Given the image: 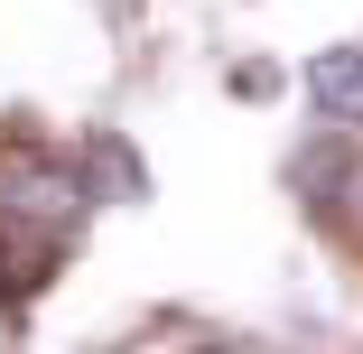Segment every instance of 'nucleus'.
<instances>
[{
    "label": "nucleus",
    "mask_w": 363,
    "mask_h": 354,
    "mask_svg": "<svg viewBox=\"0 0 363 354\" xmlns=\"http://www.w3.org/2000/svg\"><path fill=\"white\" fill-rule=\"evenodd\" d=\"M308 103H317L326 121H363V47L308 56Z\"/></svg>",
    "instance_id": "1"
},
{
    "label": "nucleus",
    "mask_w": 363,
    "mask_h": 354,
    "mask_svg": "<svg viewBox=\"0 0 363 354\" xmlns=\"http://www.w3.org/2000/svg\"><path fill=\"white\" fill-rule=\"evenodd\" d=\"M196 354H224V345H196Z\"/></svg>",
    "instance_id": "3"
},
{
    "label": "nucleus",
    "mask_w": 363,
    "mask_h": 354,
    "mask_svg": "<svg viewBox=\"0 0 363 354\" xmlns=\"http://www.w3.org/2000/svg\"><path fill=\"white\" fill-rule=\"evenodd\" d=\"M84 177H94V196H140V187H150V168H140L130 140H112V131L84 140Z\"/></svg>",
    "instance_id": "2"
}]
</instances>
